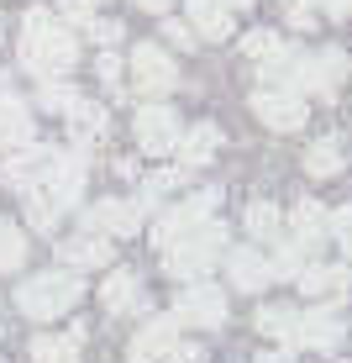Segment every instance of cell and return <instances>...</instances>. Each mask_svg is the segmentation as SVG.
<instances>
[{"label":"cell","mask_w":352,"mask_h":363,"mask_svg":"<svg viewBox=\"0 0 352 363\" xmlns=\"http://www.w3.org/2000/svg\"><path fill=\"white\" fill-rule=\"evenodd\" d=\"M64 116H69V127H74V143H100V137H106V127H110L106 111H100L95 100H84V95H74V100H69Z\"/></svg>","instance_id":"obj_21"},{"label":"cell","mask_w":352,"mask_h":363,"mask_svg":"<svg viewBox=\"0 0 352 363\" xmlns=\"http://www.w3.org/2000/svg\"><path fill=\"white\" fill-rule=\"evenodd\" d=\"M174 316H179V327H226V295H221V284L184 279V290L174 295Z\"/></svg>","instance_id":"obj_6"},{"label":"cell","mask_w":352,"mask_h":363,"mask_svg":"<svg viewBox=\"0 0 352 363\" xmlns=\"http://www.w3.org/2000/svg\"><path fill=\"white\" fill-rule=\"evenodd\" d=\"M47 158H53V147H21L16 158H6V169H0V179L11 184V190H27V184L42 179V169H47Z\"/></svg>","instance_id":"obj_19"},{"label":"cell","mask_w":352,"mask_h":363,"mask_svg":"<svg viewBox=\"0 0 352 363\" xmlns=\"http://www.w3.org/2000/svg\"><path fill=\"white\" fill-rule=\"evenodd\" d=\"M326 232H331L336 242H347V237H352V206H342V211H326Z\"/></svg>","instance_id":"obj_32"},{"label":"cell","mask_w":352,"mask_h":363,"mask_svg":"<svg viewBox=\"0 0 352 363\" xmlns=\"http://www.w3.org/2000/svg\"><path fill=\"white\" fill-rule=\"evenodd\" d=\"M289 53V43H284V32H273V27H258V32H247L242 37V58H253V64H273V58H284Z\"/></svg>","instance_id":"obj_25"},{"label":"cell","mask_w":352,"mask_h":363,"mask_svg":"<svg viewBox=\"0 0 352 363\" xmlns=\"http://www.w3.org/2000/svg\"><path fill=\"white\" fill-rule=\"evenodd\" d=\"M253 327H258L263 337H279L284 347H295V327H300V311H295V306H258Z\"/></svg>","instance_id":"obj_23"},{"label":"cell","mask_w":352,"mask_h":363,"mask_svg":"<svg viewBox=\"0 0 352 363\" xmlns=\"http://www.w3.org/2000/svg\"><path fill=\"white\" fill-rule=\"evenodd\" d=\"M221 258H226V227L216 216H205L200 227L179 232L174 242H163V269H169L174 279H205Z\"/></svg>","instance_id":"obj_3"},{"label":"cell","mask_w":352,"mask_h":363,"mask_svg":"<svg viewBox=\"0 0 352 363\" xmlns=\"http://www.w3.org/2000/svg\"><path fill=\"white\" fill-rule=\"evenodd\" d=\"M32 143V111L27 100L0 90V147H27Z\"/></svg>","instance_id":"obj_17"},{"label":"cell","mask_w":352,"mask_h":363,"mask_svg":"<svg viewBox=\"0 0 352 363\" xmlns=\"http://www.w3.org/2000/svg\"><path fill=\"white\" fill-rule=\"evenodd\" d=\"M84 153H58L53 147V158H47V169H42V179L37 184H27V221L37 232H53L58 227V216L79 200V190H84Z\"/></svg>","instance_id":"obj_2"},{"label":"cell","mask_w":352,"mask_h":363,"mask_svg":"<svg viewBox=\"0 0 352 363\" xmlns=\"http://www.w3.org/2000/svg\"><path fill=\"white\" fill-rule=\"evenodd\" d=\"M100 79H106L110 90H121V58L116 53H100Z\"/></svg>","instance_id":"obj_34"},{"label":"cell","mask_w":352,"mask_h":363,"mask_svg":"<svg viewBox=\"0 0 352 363\" xmlns=\"http://www.w3.org/2000/svg\"><path fill=\"white\" fill-rule=\"evenodd\" d=\"M242 227L258 237V242H279L284 237V216H279V206L273 200H253L247 206V216H242Z\"/></svg>","instance_id":"obj_24"},{"label":"cell","mask_w":352,"mask_h":363,"mask_svg":"<svg viewBox=\"0 0 352 363\" xmlns=\"http://www.w3.org/2000/svg\"><path fill=\"white\" fill-rule=\"evenodd\" d=\"M37 100H42V111H69L74 90H64L58 79H47V84H42V95H37Z\"/></svg>","instance_id":"obj_30"},{"label":"cell","mask_w":352,"mask_h":363,"mask_svg":"<svg viewBox=\"0 0 352 363\" xmlns=\"http://www.w3.org/2000/svg\"><path fill=\"white\" fill-rule=\"evenodd\" d=\"M253 116L268 132H300L310 111H305V95L289 90V84H258L253 90Z\"/></svg>","instance_id":"obj_5"},{"label":"cell","mask_w":352,"mask_h":363,"mask_svg":"<svg viewBox=\"0 0 352 363\" xmlns=\"http://www.w3.org/2000/svg\"><path fill=\"white\" fill-rule=\"evenodd\" d=\"M289 27L310 32V27H316V11H310V6H289Z\"/></svg>","instance_id":"obj_36"},{"label":"cell","mask_w":352,"mask_h":363,"mask_svg":"<svg viewBox=\"0 0 352 363\" xmlns=\"http://www.w3.org/2000/svg\"><path fill=\"white\" fill-rule=\"evenodd\" d=\"M253 363H295V358H289V347H284V353H258Z\"/></svg>","instance_id":"obj_37"},{"label":"cell","mask_w":352,"mask_h":363,"mask_svg":"<svg viewBox=\"0 0 352 363\" xmlns=\"http://www.w3.org/2000/svg\"><path fill=\"white\" fill-rule=\"evenodd\" d=\"M342 147H336V137H321V143L305 147V174L310 179H331V174H342Z\"/></svg>","instance_id":"obj_26"},{"label":"cell","mask_w":352,"mask_h":363,"mask_svg":"<svg viewBox=\"0 0 352 363\" xmlns=\"http://www.w3.org/2000/svg\"><path fill=\"white\" fill-rule=\"evenodd\" d=\"M163 32L174 48H195V27H184V21H163Z\"/></svg>","instance_id":"obj_35"},{"label":"cell","mask_w":352,"mask_h":363,"mask_svg":"<svg viewBox=\"0 0 352 363\" xmlns=\"http://www.w3.org/2000/svg\"><path fill=\"white\" fill-rule=\"evenodd\" d=\"M21 258H27V237H21V227L0 221V274L21 269Z\"/></svg>","instance_id":"obj_29"},{"label":"cell","mask_w":352,"mask_h":363,"mask_svg":"<svg viewBox=\"0 0 352 363\" xmlns=\"http://www.w3.org/2000/svg\"><path fill=\"white\" fill-rule=\"evenodd\" d=\"M32 358L37 363H79V327L69 337H32Z\"/></svg>","instance_id":"obj_27"},{"label":"cell","mask_w":352,"mask_h":363,"mask_svg":"<svg viewBox=\"0 0 352 363\" xmlns=\"http://www.w3.org/2000/svg\"><path fill=\"white\" fill-rule=\"evenodd\" d=\"M268 264H273V279H295V274L310 264V247L295 242V237H279V247H273Z\"/></svg>","instance_id":"obj_28"},{"label":"cell","mask_w":352,"mask_h":363,"mask_svg":"<svg viewBox=\"0 0 352 363\" xmlns=\"http://www.w3.org/2000/svg\"><path fill=\"white\" fill-rule=\"evenodd\" d=\"M174 342H179V316L169 311V316H153L142 332L132 337L127 358H132V363H163V353H169Z\"/></svg>","instance_id":"obj_11"},{"label":"cell","mask_w":352,"mask_h":363,"mask_svg":"<svg viewBox=\"0 0 352 363\" xmlns=\"http://www.w3.org/2000/svg\"><path fill=\"white\" fill-rule=\"evenodd\" d=\"M300 279V290L305 295H336V290H347L352 284V269H331V264H305L295 274Z\"/></svg>","instance_id":"obj_22"},{"label":"cell","mask_w":352,"mask_h":363,"mask_svg":"<svg viewBox=\"0 0 352 363\" xmlns=\"http://www.w3.org/2000/svg\"><path fill=\"white\" fill-rule=\"evenodd\" d=\"M137 6H142V11H158V16H163V11H169L174 0H137Z\"/></svg>","instance_id":"obj_38"},{"label":"cell","mask_w":352,"mask_h":363,"mask_svg":"<svg viewBox=\"0 0 352 363\" xmlns=\"http://www.w3.org/2000/svg\"><path fill=\"white\" fill-rule=\"evenodd\" d=\"M216 147H221V127H216V121H200V127L179 132V147H174V153L184 158V169H200V164L216 158Z\"/></svg>","instance_id":"obj_18"},{"label":"cell","mask_w":352,"mask_h":363,"mask_svg":"<svg viewBox=\"0 0 352 363\" xmlns=\"http://www.w3.org/2000/svg\"><path fill=\"white\" fill-rule=\"evenodd\" d=\"M342 253H347V264H352V237H347V242H342Z\"/></svg>","instance_id":"obj_39"},{"label":"cell","mask_w":352,"mask_h":363,"mask_svg":"<svg viewBox=\"0 0 352 363\" xmlns=\"http://www.w3.org/2000/svg\"><path fill=\"white\" fill-rule=\"evenodd\" d=\"M216 206H221V190H200V195H190V200H179L174 211H163V216H158V227H153V242H158V247H163V242H174L179 232L200 227V221H205Z\"/></svg>","instance_id":"obj_9"},{"label":"cell","mask_w":352,"mask_h":363,"mask_svg":"<svg viewBox=\"0 0 352 363\" xmlns=\"http://www.w3.org/2000/svg\"><path fill=\"white\" fill-rule=\"evenodd\" d=\"M342 337H347V327L336 321V311H331V306H321V311H300L295 347H310V353H336V347H342Z\"/></svg>","instance_id":"obj_10"},{"label":"cell","mask_w":352,"mask_h":363,"mask_svg":"<svg viewBox=\"0 0 352 363\" xmlns=\"http://www.w3.org/2000/svg\"><path fill=\"white\" fill-rule=\"evenodd\" d=\"M100 306H106L110 316H137V311L147 306V295H142V279H137L132 269H116L106 284H100Z\"/></svg>","instance_id":"obj_15"},{"label":"cell","mask_w":352,"mask_h":363,"mask_svg":"<svg viewBox=\"0 0 352 363\" xmlns=\"http://www.w3.org/2000/svg\"><path fill=\"white\" fill-rule=\"evenodd\" d=\"M74 58H79V37H74L53 11L32 6L27 21H21V64H27V74H37L42 84L64 79L74 69Z\"/></svg>","instance_id":"obj_1"},{"label":"cell","mask_w":352,"mask_h":363,"mask_svg":"<svg viewBox=\"0 0 352 363\" xmlns=\"http://www.w3.org/2000/svg\"><path fill=\"white\" fill-rule=\"evenodd\" d=\"M132 132H137V147H142L147 158H169L174 147H179V132L184 127H179V116H174L169 106H158V100H153V106L137 111Z\"/></svg>","instance_id":"obj_8"},{"label":"cell","mask_w":352,"mask_h":363,"mask_svg":"<svg viewBox=\"0 0 352 363\" xmlns=\"http://www.w3.org/2000/svg\"><path fill=\"white\" fill-rule=\"evenodd\" d=\"M79 295H84V284H79L74 269H47V274H32L16 290V306L27 311L32 321H58V316H69V311L79 306Z\"/></svg>","instance_id":"obj_4"},{"label":"cell","mask_w":352,"mask_h":363,"mask_svg":"<svg viewBox=\"0 0 352 363\" xmlns=\"http://www.w3.org/2000/svg\"><path fill=\"white\" fill-rule=\"evenodd\" d=\"M247 6H253V0H190L195 37H205V43L232 37V16H237V11H247Z\"/></svg>","instance_id":"obj_13"},{"label":"cell","mask_w":352,"mask_h":363,"mask_svg":"<svg viewBox=\"0 0 352 363\" xmlns=\"http://www.w3.org/2000/svg\"><path fill=\"white\" fill-rule=\"evenodd\" d=\"M84 32H90L95 37V43H121V21H100V16H90V21H84Z\"/></svg>","instance_id":"obj_31"},{"label":"cell","mask_w":352,"mask_h":363,"mask_svg":"<svg viewBox=\"0 0 352 363\" xmlns=\"http://www.w3.org/2000/svg\"><path fill=\"white\" fill-rule=\"evenodd\" d=\"M289 237L305 242L310 253L326 242V211H321V200H295V211H289Z\"/></svg>","instance_id":"obj_20"},{"label":"cell","mask_w":352,"mask_h":363,"mask_svg":"<svg viewBox=\"0 0 352 363\" xmlns=\"http://www.w3.org/2000/svg\"><path fill=\"white\" fill-rule=\"evenodd\" d=\"M132 84H137V95L158 100V95H169L174 84H179V64H174L158 43H137L132 48Z\"/></svg>","instance_id":"obj_7"},{"label":"cell","mask_w":352,"mask_h":363,"mask_svg":"<svg viewBox=\"0 0 352 363\" xmlns=\"http://www.w3.org/2000/svg\"><path fill=\"white\" fill-rule=\"evenodd\" d=\"M58 253H64V264L74 274H79V269H106L110 264V237L106 232H84V237H69Z\"/></svg>","instance_id":"obj_16"},{"label":"cell","mask_w":352,"mask_h":363,"mask_svg":"<svg viewBox=\"0 0 352 363\" xmlns=\"http://www.w3.org/2000/svg\"><path fill=\"white\" fill-rule=\"evenodd\" d=\"M226 274H232V284L242 295H258L263 284H273V264L258 247H232V253H226Z\"/></svg>","instance_id":"obj_14"},{"label":"cell","mask_w":352,"mask_h":363,"mask_svg":"<svg viewBox=\"0 0 352 363\" xmlns=\"http://www.w3.org/2000/svg\"><path fill=\"white\" fill-rule=\"evenodd\" d=\"M84 227L106 232V237H132L142 227V200H100V206H90Z\"/></svg>","instance_id":"obj_12"},{"label":"cell","mask_w":352,"mask_h":363,"mask_svg":"<svg viewBox=\"0 0 352 363\" xmlns=\"http://www.w3.org/2000/svg\"><path fill=\"white\" fill-rule=\"evenodd\" d=\"M163 363H205V353H200V342H174L163 353Z\"/></svg>","instance_id":"obj_33"},{"label":"cell","mask_w":352,"mask_h":363,"mask_svg":"<svg viewBox=\"0 0 352 363\" xmlns=\"http://www.w3.org/2000/svg\"><path fill=\"white\" fill-rule=\"evenodd\" d=\"M84 6H100V0H84Z\"/></svg>","instance_id":"obj_40"}]
</instances>
